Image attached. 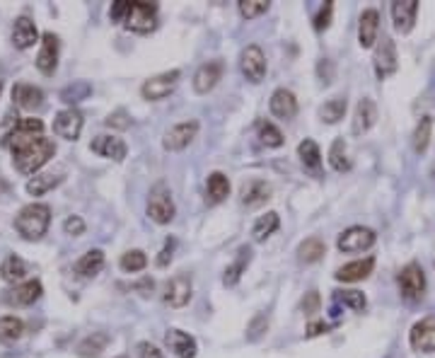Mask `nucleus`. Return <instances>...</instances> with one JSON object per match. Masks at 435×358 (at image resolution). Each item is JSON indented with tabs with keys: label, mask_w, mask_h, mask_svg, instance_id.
Wrapping results in <instances>:
<instances>
[{
	"label": "nucleus",
	"mask_w": 435,
	"mask_h": 358,
	"mask_svg": "<svg viewBox=\"0 0 435 358\" xmlns=\"http://www.w3.org/2000/svg\"><path fill=\"white\" fill-rule=\"evenodd\" d=\"M44 121L34 117H25L18 121L15 131L8 135L3 145H8L13 153V162L18 172L32 177L39 172L53 155H56V145L51 138H44Z\"/></svg>",
	"instance_id": "obj_1"
},
{
	"label": "nucleus",
	"mask_w": 435,
	"mask_h": 358,
	"mask_svg": "<svg viewBox=\"0 0 435 358\" xmlns=\"http://www.w3.org/2000/svg\"><path fill=\"white\" fill-rule=\"evenodd\" d=\"M51 225V208L46 204H29L15 218V230L25 240H41Z\"/></svg>",
	"instance_id": "obj_2"
},
{
	"label": "nucleus",
	"mask_w": 435,
	"mask_h": 358,
	"mask_svg": "<svg viewBox=\"0 0 435 358\" xmlns=\"http://www.w3.org/2000/svg\"><path fill=\"white\" fill-rule=\"evenodd\" d=\"M174 213H177V206H174L170 187L165 182H157L148 197V218L157 225H167L174 220Z\"/></svg>",
	"instance_id": "obj_3"
},
{
	"label": "nucleus",
	"mask_w": 435,
	"mask_h": 358,
	"mask_svg": "<svg viewBox=\"0 0 435 358\" xmlns=\"http://www.w3.org/2000/svg\"><path fill=\"white\" fill-rule=\"evenodd\" d=\"M123 27L133 34H150L157 27V5L155 3H128Z\"/></svg>",
	"instance_id": "obj_4"
},
{
	"label": "nucleus",
	"mask_w": 435,
	"mask_h": 358,
	"mask_svg": "<svg viewBox=\"0 0 435 358\" xmlns=\"http://www.w3.org/2000/svg\"><path fill=\"white\" fill-rule=\"evenodd\" d=\"M396 286H399V293L404 300H409V303L421 300V298L426 296V274H423L421 264H416V262L406 264V267L396 274Z\"/></svg>",
	"instance_id": "obj_5"
},
{
	"label": "nucleus",
	"mask_w": 435,
	"mask_h": 358,
	"mask_svg": "<svg viewBox=\"0 0 435 358\" xmlns=\"http://www.w3.org/2000/svg\"><path fill=\"white\" fill-rule=\"evenodd\" d=\"M377 242V232L373 227H363V225H353L344 230L336 240V247L339 252L344 254H358V252H366Z\"/></svg>",
	"instance_id": "obj_6"
},
{
	"label": "nucleus",
	"mask_w": 435,
	"mask_h": 358,
	"mask_svg": "<svg viewBox=\"0 0 435 358\" xmlns=\"http://www.w3.org/2000/svg\"><path fill=\"white\" fill-rule=\"evenodd\" d=\"M179 78H182L179 70H167V73L155 75V78L145 80L143 88H140V95H143V100H148V102L165 100V97H170L172 92L177 90Z\"/></svg>",
	"instance_id": "obj_7"
},
{
	"label": "nucleus",
	"mask_w": 435,
	"mask_h": 358,
	"mask_svg": "<svg viewBox=\"0 0 435 358\" xmlns=\"http://www.w3.org/2000/svg\"><path fill=\"white\" fill-rule=\"evenodd\" d=\"M239 70L254 85H259L266 78V56L257 44L242 48V53H239Z\"/></svg>",
	"instance_id": "obj_8"
},
{
	"label": "nucleus",
	"mask_w": 435,
	"mask_h": 358,
	"mask_svg": "<svg viewBox=\"0 0 435 358\" xmlns=\"http://www.w3.org/2000/svg\"><path fill=\"white\" fill-rule=\"evenodd\" d=\"M373 68H375V75H377L380 80H387L389 75H394L396 68H399L396 46H394V41H392L389 37H382V41H380L377 48H375Z\"/></svg>",
	"instance_id": "obj_9"
},
{
	"label": "nucleus",
	"mask_w": 435,
	"mask_h": 358,
	"mask_svg": "<svg viewBox=\"0 0 435 358\" xmlns=\"http://www.w3.org/2000/svg\"><path fill=\"white\" fill-rule=\"evenodd\" d=\"M409 344L413 351L418 354H435V317L428 314V317L418 319L409 332Z\"/></svg>",
	"instance_id": "obj_10"
},
{
	"label": "nucleus",
	"mask_w": 435,
	"mask_h": 358,
	"mask_svg": "<svg viewBox=\"0 0 435 358\" xmlns=\"http://www.w3.org/2000/svg\"><path fill=\"white\" fill-rule=\"evenodd\" d=\"M192 293H194L192 276L177 274L174 279L167 281L165 293H162V300H165V305H170V307H184V305H189V300H192Z\"/></svg>",
	"instance_id": "obj_11"
},
{
	"label": "nucleus",
	"mask_w": 435,
	"mask_h": 358,
	"mask_svg": "<svg viewBox=\"0 0 435 358\" xmlns=\"http://www.w3.org/2000/svg\"><path fill=\"white\" fill-rule=\"evenodd\" d=\"M196 133H199V121H182L177 124V126H172L170 131L165 133V138H162V148L170 150V153H179V150H184L189 143L196 138Z\"/></svg>",
	"instance_id": "obj_12"
},
{
	"label": "nucleus",
	"mask_w": 435,
	"mask_h": 358,
	"mask_svg": "<svg viewBox=\"0 0 435 358\" xmlns=\"http://www.w3.org/2000/svg\"><path fill=\"white\" fill-rule=\"evenodd\" d=\"M41 284L39 281H25V284H18L15 289L5 291L3 293V303L5 305H13V307H27V305H34L36 300L41 298Z\"/></svg>",
	"instance_id": "obj_13"
},
{
	"label": "nucleus",
	"mask_w": 435,
	"mask_h": 358,
	"mask_svg": "<svg viewBox=\"0 0 435 358\" xmlns=\"http://www.w3.org/2000/svg\"><path fill=\"white\" fill-rule=\"evenodd\" d=\"M90 150L100 157H107V160H114V162H123L128 155L126 143H123L119 135H109V133L97 135V138L90 143Z\"/></svg>",
	"instance_id": "obj_14"
},
{
	"label": "nucleus",
	"mask_w": 435,
	"mask_h": 358,
	"mask_svg": "<svg viewBox=\"0 0 435 358\" xmlns=\"http://www.w3.org/2000/svg\"><path fill=\"white\" fill-rule=\"evenodd\" d=\"M83 131V114L78 110H61L56 114V119H53V133L58 135V138H65V140H75Z\"/></svg>",
	"instance_id": "obj_15"
},
{
	"label": "nucleus",
	"mask_w": 435,
	"mask_h": 358,
	"mask_svg": "<svg viewBox=\"0 0 435 358\" xmlns=\"http://www.w3.org/2000/svg\"><path fill=\"white\" fill-rule=\"evenodd\" d=\"M271 199V184L266 179H247L239 187V201H242L247 208H257V206L266 204Z\"/></svg>",
	"instance_id": "obj_16"
},
{
	"label": "nucleus",
	"mask_w": 435,
	"mask_h": 358,
	"mask_svg": "<svg viewBox=\"0 0 435 358\" xmlns=\"http://www.w3.org/2000/svg\"><path fill=\"white\" fill-rule=\"evenodd\" d=\"M377 121V107L370 97H363L356 105V112H353V121H351V133L353 135H366L370 128Z\"/></svg>",
	"instance_id": "obj_17"
},
{
	"label": "nucleus",
	"mask_w": 435,
	"mask_h": 358,
	"mask_svg": "<svg viewBox=\"0 0 435 358\" xmlns=\"http://www.w3.org/2000/svg\"><path fill=\"white\" fill-rule=\"evenodd\" d=\"M297 157H300L302 167L307 175H312L314 179L324 177V165H322V153H319V145L312 138H304L297 145Z\"/></svg>",
	"instance_id": "obj_18"
},
{
	"label": "nucleus",
	"mask_w": 435,
	"mask_h": 358,
	"mask_svg": "<svg viewBox=\"0 0 435 358\" xmlns=\"http://www.w3.org/2000/svg\"><path fill=\"white\" fill-rule=\"evenodd\" d=\"M416 13H418V3L416 0H399V3H392V22L394 29L399 34H409L416 25Z\"/></svg>",
	"instance_id": "obj_19"
},
{
	"label": "nucleus",
	"mask_w": 435,
	"mask_h": 358,
	"mask_svg": "<svg viewBox=\"0 0 435 358\" xmlns=\"http://www.w3.org/2000/svg\"><path fill=\"white\" fill-rule=\"evenodd\" d=\"M58 37L51 34V32H46V34L41 37V48L39 53H36V68L41 70L44 75H51L53 70L58 66Z\"/></svg>",
	"instance_id": "obj_20"
},
{
	"label": "nucleus",
	"mask_w": 435,
	"mask_h": 358,
	"mask_svg": "<svg viewBox=\"0 0 435 358\" xmlns=\"http://www.w3.org/2000/svg\"><path fill=\"white\" fill-rule=\"evenodd\" d=\"M222 78V61H208L194 73V90L199 95H208Z\"/></svg>",
	"instance_id": "obj_21"
},
{
	"label": "nucleus",
	"mask_w": 435,
	"mask_h": 358,
	"mask_svg": "<svg viewBox=\"0 0 435 358\" xmlns=\"http://www.w3.org/2000/svg\"><path fill=\"white\" fill-rule=\"evenodd\" d=\"M269 110L274 114L276 119H283V121H288V119H293L297 114V100L295 95H293L290 90L286 88H279L271 95L269 100Z\"/></svg>",
	"instance_id": "obj_22"
},
{
	"label": "nucleus",
	"mask_w": 435,
	"mask_h": 358,
	"mask_svg": "<svg viewBox=\"0 0 435 358\" xmlns=\"http://www.w3.org/2000/svg\"><path fill=\"white\" fill-rule=\"evenodd\" d=\"M380 34V13L377 10H366L361 15V22H358V44L361 48H373Z\"/></svg>",
	"instance_id": "obj_23"
},
{
	"label": "nucleus",
	"mask_w": 435,
	"mask_h": 358,
	"mask_svg": "<svg viewBox=\"0 0 435 358\" xmlns=\"http://www.w3.org/2000/svg\"><path fill=\"white\" fill-rule=\"evenodd\" d=\"M165 344L170 346V351L177 358H196V351H199L194 336L182 332V329H170L165 334Z\"/></svg>",
	"instance_id": "obj_24"
},
{
	"label": "nucleus",
	"mask_w": 435,
	"mask_h": 358,
	"mask_svg": "<svg viewBox=\"0 0 435 358\" xmlns=\"http://www.w3.org/2000/svg\"><path fill=\"white\" fill-rule=\"evenodd\" d=\"M39 41V32H36V25L32 22L29 18H18L13 25V44L15 48H20V51H25V48H32Z\"/></svg>",
	"instance_id": "obj_25"
},
{
	"label": "nucleus",
	"mask_w": 435,
	"mask_h": 358,
	"mask_svg": "<svg viewBox=\"0 0 435 358\" xmlns=\"http://www.w3.org/2000/svg\"><path fill=\"white\" fill-rule=\"evenodd\" d=\"M13 102H15V107H20V110L34 112L44 105V92L39 88H34V85L18 83L13 88Z\"/></svg>",
	"instance_id": "obj_26"
},
{
	"label": "nucleus",
	"mask_w": 435,
	"mask_h": 358,
	"mask_svg": "<svg viewBox=\"0 0 435 358\" xmlns=\"http://www.w3.org/2000/svg\"><path fill=\"white\" fill-rule=\"evenodd\" d=\"M375 269V257H366V259H358V262H351L346 267H341L334 274L336 281H344V284H356V281H363L373 274Z\"/></svg>",
	"instance_id": "obj_27"
},
{
	"label": "nucleus",
	"mask_w": 435,
	"mask_h": 358,
	"mask_svg": "<svg viewBox=\"0 0 435 358\" xmlns=\"http://www.w3.org/2000/svg\"><path fill=\"white\" fill-rule=\"evenodd\" d=\"M230 197V179L222 172H210L208 182H206V204L215 206Z\"/></svg>",
	"instance_id": "obj_28"
},
{
	"label": "nucleus",
	"mask_w": 435,
	"mask_h": 358,
	"mask_svg": "<svg viewBox=\"0 0 435 358\" xmlns=\"http://www.w3.org/2000/svg\"><path fill=\"white\" fill-rule=\"evenodd\" d=\"M102 269H105V252H102V249H90V252H85L83 257L75 262V274L83 276V279H92V276H97Z\"/></svg>",
	"instance_id": "obj_29"
},
{
	"label": "nucleus",
	"mask_w": 435,
	"mask_h": 358,
	"mask_svg": "<svg viewBox=\"0 0 435 358\" xmlns=\"http://www.w3.org/2000/svg\"><path fill=\"white\" fill-rule=\"evenodd\" d=\"M249 262H252V249H249V247H242V249H239V252H237L235 262L227 264L225 276H222V284H225V286H237V284H239V279H242V274H244V271H247Z\"/></svg>",
	"instance_id": "obj_30"
},
{
	"label": "nucleus",
	"mask_w": 435,
	"mask_h": 358,
	"mask_svg": "<svg viewBox=\"0 0 435 358\" xmlns=\"http://www.w3.org/2000/svg\"><path fill=\"white\" fill-rule=\"evenodd\" d=\"M25 276H27V264L20 257L10 254V257L3 259V264H0V279L5 284H15V286L25 284Z\"/></svg>",
	"instance_id": "obj_31"
},
{
	"label": "nucleus",
	"mask_w": 435,
	"mask_h": 358,
	"mask_svg": "<svg viewBox=\"0 0 435 358\" xmlns=\"http://www.w3.org/2000/svg\"><path fill=\"white\" fill-rule=\"evenodd\" d=\"M279 227H281V218H279V213H276V211H269L266 216H259L257 223H254V227H252L254 242L269 240V237L274 235V232L279 230Z\"/></svg>",
	"instance_id": "obj_32"
},
{
	"label": "nucleus",
	"mask_w": 435,
	"mask_h": 358,
	"mask_svg": "<svg viewBox=\"0 0 435 358\" xmlns=\"http://www.w3.org/2000/svg\"><path fill=\"white\" fill-rule=\"evenodd\" d=\"M324 254H326V245H324V240H319V237H307V240L300 242V247H297V259H300L302 264L319 262Z\"/></svg>",
	"instance_id": "obj_33"
},
{
	"label": "nucleus",
	"mask_w": 435,
	"mask_h": 358,
	"mask_svg": "<svg viewBox=\"0 0 435 358\" xmlns=\"http://www.w3.org/2000/svg\"><path fill=\"white\" fill-rule=\"evenodd\" d=\"M107 344H109V334H105V332H92L90 336H85V339L80 341L78 354L83 356V358H97V356L102 354V351L107 349Z\"/></svg>",
	"instance_id": "obj_34"
},
{
	"label": "nucleus",
	"mask_w": 435,
	"mask_h": 358,
	"mask_svg": "<svg viewBox=\"0 0 435 358\" xmlns=\"http://www.w3.org/2000/svg\"><path fill=\"white\" fill-rule=\"evenodd\" d=\"M63 182L61 175H34L27 182V194L29 197H44L46 192H51L53 187Z\"/></svg>",
	"instance_id": "obj_35"
},
{
	"label": "nucleus",
	"mask_w": 435,
	"mask_h": 358,
	"mask_svg": "<svg viewBox=\"0 0 435 358\" xmlns=\"http://www.w3.org/2000/svg\"><path fill=\"white\" fill-rule=\"evenodd\" d=\"M346 114V100L344 97H331L326 100L322 107H319V119L324 124H339Z\"/></svg>",
	"instance_id": "obj_36"
},
{
	"label": "nucleus",
	"mask_w": 435,
	"mask_h": 358,
	"mask_svg": "<svg viewBox=\"0 0 435 358\" xmlns=\"http://www.w3.org/2000/svg\"><path fill=\"white\" fill-rule=\"evenodd\" d=\"M22 332H25V324H22L20 317H13V314L0 317V341H3V344H13V341H18Z\"/></svg>",
	"instance_id": "obj_37"
},
{
	"label": "nucleus",
	"mask_w": 435,
	"mask_h": 358,
	"mask_svg": "<svg viewBox=\"0 0 435 358\" xmlns=\"http://www.w3.org/2000/svg\"><path fill=\"white\" fill-rule=\"evenodd\" d=\"M431 133H433V119L423 117L421 121H418L416 131H413V150H416V153H426L428 145H431Z\"/></svg>",
	"instance_id": "obj_38"
},
{
	"label": "nucleus",
	"mask_w": 435,
	"mask_h": 358,
	"mask_svg": "<svg viewBox=\"0 0 435 358\" xmlns=\"http://www.w3.org/2000/svg\"><path fill=\"white\" fill-rule=\"evenodd\" d=\"M334 303L344 307H351L353 312H363L368 305L366 296L361 291H334Z\"/></svg>",
	"instance_id": "obj_39"
},
{
	"label": "nucleus",
	"mask_w": 435,
	"mask_h": 358,
	"mask_svg": "<svg viewBox=\"0 0 435 358\" xmlns=\"http://www.w3.org/2000/svg\"><path fill=\"white\" fill-rule=\"evenodd\" d=\"M119 267H121V271H126V274H138V271L148 267V257H145L143 249H130V252H126L119 259Z\"/></svg>",
	"instance_id": "obj_40"
},
{
	"label": "nucleus",
	"mask_w": 435,
	"mask_h": 358,
	"mask_svg": "<svg viewBox=\"0 0 435 358\" xmlns=\"http://www.w3.org/2000/svg\"><path fill=\"white\" fill-rule=\"evenodd\" d=\"M329 162H331V167H334L336 172H348V170H351V160H348L344 138H336L334 143H331V148H329Z\"/></svg>",
	"instance_id": "obj_41"
},
{
	"label": "nucleus",
	"mask_w": 435,
	"mask_h": 358,
	"mask_svg": "<svg viewBox=\"0 0 435 358\" xmlns=\"http://www.w3.org/2000/svg\"><path fill=\"white\" fill-rule=\"evenodd\" d=\"M92 92V85L85 83V80H78V83L68 85V88L61 90V100L65 102V105H78V102H83L90 97Z\"/></svg>",
	"instance_id": "obj_42"
},
{
	"label": "nucleus",
	"mask_w": 435,
	"mask_h": 358,
	"mask_svg": "<svg viewBox=\"0 0 435 358\" xmlns=\"http://www.w3.org/2000/svg\"><path fill=\"white\" fill-rule=\"evenodd\" d=\"M259 140L266 148H281L283 145V133L279 126H274L271 121H261L259 124Z\"/></svg>",
	"instance_id": "obj_43"
},
{
	"label": "nucleus",
	"mask_w": 435,
	"mask_h": 358,
	"mask_svg": "<svg viewBox=\"0 0 435 358\" xmlns=\"http://www.w3.org/2000/svg\"><path fill=\"white\" fill-rule=\"evenodd\" d=\"M237 10L244 20H257L259 15H264L269 10V3L266 0H239Z\"/></svg>",
	"instance_id": "obj_44"
},
{
	"label": "nucleus",
	"mask_w": 435,
	"mask_h": 358,
	"mask_svg": "<svg viewBox=\"0 0 435 358\" xmlns=\"http://www.w3.org/2000/svg\"><path fill=\"white\" fill-rule=\"evenodd\" d=\"M269 329V317L266 314H257V317L252 319V324H249V332H247V339L249 341H257L261 334Z\"/></svg>",
	"instance_id": "obj_45"
},
{
	"label": "nucleus",
	"mask_w": 435,
	"mask_h": 358,
	"mask_svg": "<svg viewBox=\"0 0 435 358\" xmlns=\"http://www.w3.org/2000/svg\"><path fill=\"white\" fill-rule=\"evenodd\" d=\"M319 307H322V298H319V293L309 291L307 296L302 298V312L307 314V317H312V314L319 312Z\"/></svg>",
	"instance_id": "obj_46"
},
{
	"label": "nucleus",
	"mask_w": 435,
	"mask_h": 358,
	"mask_svg": "<svg viewBox=\"0 0 435 358\" xmlns=\"http://www.w3.org/2000/svg\"><path fill=\"white\" fill-rule=\"evenodd\" d=\"M331 15H334V3H324V8L319 10L317 18H314V29H317V32L329 29V25H331Z\"/></svg>",
	"instance_id": "obj_47"
},
{
	"label": "nucleus",
	"mask_w": 435,
	"mask_h": 358,
	"mask_svg": "<svg viewBox=\"0 0 435 358\" xmlns=\"http://www.w3.org/2000/svg\"><path fill=\"white\" fill-rule=\"evenodd\" d=\"M63 230H65V235H70V237H80L85 232V220L80 218V216H68L63 223Z\"/></svg>",
	"instance_id": "obj_48"
},
{
	"label": "nucleus",
	"mask_w": 435,
	"mask_h": 358,
	"mask_svg": "<svg viewBox=\"0 0 435 358\" xmlns=\"http://www.w3.org/2000/svg\"><path fill=\"white\" fill-rule=\"evenodd\" d=\"M105 124H107V126H114V128H128V126H130L128 114L123 112V110H119V112L109 114V117L105 119Z\"/></svg>",
	"instance_id": "obj_49"
},
{
	"label": "nucleus",
	"mask_w": 435,
	"mask_h": 358,
	"mask_svg": "<svg viewBox=\"0 0 435 358\" xmlns=\"http://www.w3.org/2000/svg\"><path fill=\"white\" fill-rule=\"evenodd\" d=\"M126 10H128V3L126 0H116V3L109 8V18H112V22H123V18H126Z\"/></svg>",
	"instance_id": "obj_50"
},
{
	"label": "nucleus",
	"mask_w": 435,
	"mask_h": 358,
	"mask_svg": "<svg viewBox=\"0 0 435 358\" xmlns=\"http://www.w3.org/2000/svg\"><path fill=\"white\" fill-rule=\"evenodd\" d=\"M174 245H177V242H174L172 237H170V240L165 242V247H162L160 257L155 259V262H157V267H167V264L172 262V252H174Z\"/></svg>",
	"instance_id": "obj_51"
},
{
	"label": "nucleus",
	"mask_w": 435,
	"mask_h": 358,
	"mask_svg": "<svg viewBox=\"0 0 435 358\" xmlns=\"http://www.w3.org/2000/svg\"><path fill=\"white\" fill-rule=\"evenodd\" d=\"M138 358H162V351L157 346L148 344V341H140L138 344Z\"/></svg>",
	"instance_id": "obj_52"
},
{
	"label": "nucleus",
	"mask_w": 435,
	"mask_h": 358,
	"mask_svg": "<svg viewBox=\"0 0 435 358\" xmlns=\"http://www.w3.org/2000/svg\"><path fill=\"white\" fill-rule=\"evenodd\" d=\"M317 73H319V78H322V83H331V78H334V63H331L329 58H324V61L319 63Z\"/></svg>",
	"instance_id": "obj_53"
},
{
	"label": "nucleus",
	"mask_w": 435,
	"mask_h": 358,
	"mask_svg": "<svg viewBox=\"0 0 435 358\" xmlns=\"http://www.w3.org/2000/svg\"><path fill=\"white\" fill-rule=\"evenodd\" d=\"M331 329V324L326 322H319V319H312V322L307 324V336H319V334H326Z\"/></svg>",
	"instance_id": "obj_54"
},
{
	"label": "nucleus",
	"mask_w": 435,
	"mask_h": 358,
	"mask_svg": "<svg viewBox=\"0 0 435 358\" xmlns=\"http://www.w3.org/2000/svg\"><path fill=\"white\" fill-rule=\"evenodd\" d=\"M152 289H155V281H152V279H143V281H140V284H135V286H133V291H138L140 296H150Z\"/></svg>",
	"instance_id": "obj_55"
},
{
	"label": "nucleus",
	"mask_w": 435,
	"mask_h": 358,
	"mask_svg": "<svg viewBox=\"0 0 435 358\" xmlns=\"http://www.w3.org/2000/svg\"><path fill=\"white\" fill-rule=\"evenodd\" d=\"M0 92H3V83H0Z\"/></svg>",
	"instance_id": "obj_56"
}]
</instances>
